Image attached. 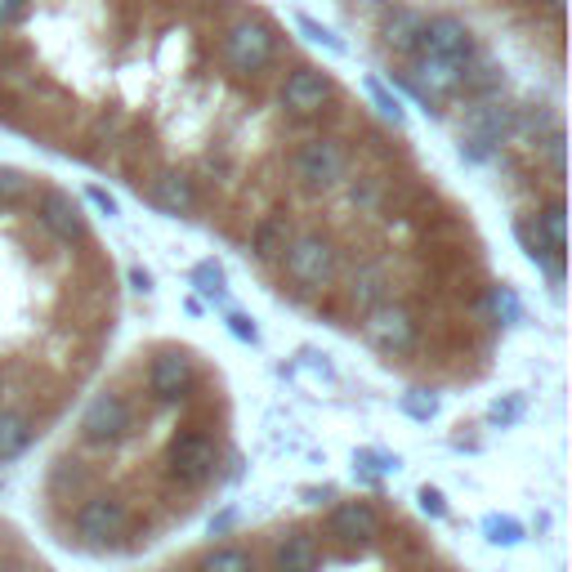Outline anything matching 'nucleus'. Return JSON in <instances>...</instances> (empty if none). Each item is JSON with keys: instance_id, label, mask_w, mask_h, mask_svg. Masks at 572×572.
I'll use <instances>...</instances> for the list:
<instances>
[{"instance_id": "4", "label": "nucleus", "mask_w": 572, "mask_h": 572, "mask_svg": "<svg viewBox=\"0 0 572 572\" xmlns=\"http://www.w3.org/2000/svg\"><path fill=\"white\" fill-rule=\"evenodd\" d=\"M85 447H99V452H117L126 438H135V407H130L126 394L117 389H103L85 403L81 425H76Z\"/></svg>"}, {"instance_id": "23", "label": "nucleus", "mask_w": 572, "mask_h": 572, "mask_svg": "<svg viewBox=\"0 0 572 572\" xmlns=\"http://www.w3.org/2000/svg\"><path fill=\"white\" fill-rule=\"evenodd\" d=\"M0 572H45V564L27 546H18L9 532H0Z\"/></svg>"}, {"instance_id": "10", "label": "nucleus", "mask_w": 572, "mask_h": 572, "mask_svg": "<svg viewBox=\"0 0 572 572\" xmlns=\"http://www.w3.org/2000/svg\"><path fill=\"white\" fill-rule=\"evenodd\" d=\"M36 219H41V228H50L59 242H85V215H81V206H76V197L63 193V188H41V193H36Z\"/></svg>"}, {"instance_id": "21", "label": "nucleus", "mask_w": 572, "mask_h": 572, "mask_svg": "<svg viewBox=\"0 0 572 572\" xmlns=\"http://www.w3.org/2000/svg\"><path fill=\"white\" fill-rule=\"evenodd\" d=\"M483 309H488L492 322H501V327H519L523 322V300H519V291H514L510 282L488 286V304H483Z\"/></svg>"}, {"instance_id": "28", "label": "nucleus", "mask_w": 572, "mask_h": 572, "mask_svg": "<svg viewBox=\"0 0 572 572\" xmlns=\"http://www.w3.org/2000/svg\"><path fill=\"white\" fill-rule=\"evenodd\" d=\"M537 152H541V161H546V166L550 170H555V179H564V152H568V139H564V130H550V135L546 139H537Z\"/></svg>"}, {"instance_id": "27", "label": "nucleus", "mask_w": 572, "mask_h": 572, "mask_svg": "<svg viewBox=\"0 0 572 572\" xmlns=\"http://www.w3.org/2000/svg\"><path fill=\"white\" fill-rule=\"evenodd\" d=\"M295 27H300V32H304V36H309V41H313V45H327V50H331V54H345V50H349V45H345V41H340V36H336V32H331V27H322V23H318V18H309V14H295Z\"/></svg>"}, {"instance_id": "34", "label": "nucleus", "mask_w": 572, "mask_h": 572, "mask_svg": "<svg viewBox=\"0 0 572 572\" xmlns=\"http://www.w3.org/2000/svg\"><path fill=\"white\" fill-rule=\"evenodd\" d=\"M32 9V0H0V27H9V23H18V18Z\"/></svg>"}, {"instance_id": "20", "label": "nucleus", "mask_w": 572, "mask_h": 572, "mask_svg": "<svg viewBox=\"0 0 572 572\" xmlns=\"http://www.w3.org/2000/svg\"><path fill=\"white\" fill-rule=\"evenodd\" d=\"M514 237H519V246H523V255H528L537 269H550V264H559L564 255L555 251V246L546 242V233L537 228V219L532 215H523V219H514Z\"/></svg>"}, {"instance_id": "37", "label": "nucleus", "mask_w": 572, "mask_h": 572, "mask_svg": "<svg viewBox=\"0 0 572 572\" xmlns=\"http://www.w3.org/2000/svg\"><path fill=\"white\" fill-rule=\"evenodd\" d=\"M130 286H135V291H152V273L135 264V269H130Z\"/></svg>"}, {"instance_id": "14", "label": "nucleus", "mask_w": 572, "mask_h": 572, "mask_svg": "<svg viewBox=\"0 0 572 572\" xmlns=\"http://www.w3.org/2000/svg\"><path fill=\"white\" fill-rule=\"evenodd\" d=\"M148 197L166 215H193L197 211V179L184 170H157L148 179Z\"/></svg>"}, {"instance_id": "24", "label": "nucleus", "mask_w": 572, "mask_h": 572, "mask_svg": "<svg viewBox=\"0 0 572 572\" xmlns=\"http://www.w3.org/2000/svg\"><path fill=\"white\" fill-rule=\"evenodd\" d=\"M362 90H367V99L376 103V112H380V117H389V121H394V126H403V103H398L394 94L385 90V81H376V76H367V81H362Z\"/></svg>"}, {"instance_id": "26", "label": "nucleus", "mask_w": 572, "mask_h": 572, "mask_svg": "<svg viewBox=\"0 0 572 572\" xmlns=\"http://www.w3.org/2000/svg\"><path fill=\"white\" fill-rule=\"evenodd\" d=\"M380 197H385V179H376V175H362L349 184V202H354L358 211H376Z\"/></svg>"}, {"instance_id": "29", "label": "nucleus", "mask_w": 572, "mask_h": 572, "mask_svg": "<svg viewBox=\"0 0 572 572\" xmlns=\"http://www.w3.org/2000/svg\"><path fill=\"white\" fill-rule=\"evenodd\" d=\"M398 407H403L412 421H434L438 416V398L429 394V389H407V394L398 398Z\"/></svg>"}, {"instance_id": "22", "label": "nucleus", "mask_w": 572, "mask_h": 572, "mask_svg": "<svg viewBox=\"0 0 572 572\" xmlns=\"http://www.w3.org/2000/svg\"><path fill=\"white\" fill-rule=\"evenodd\" d=\"M532 219H537V228L546 233V242L564 255V246H568V206H564V197H550Z\"/></svg>"}, {"instance_id": "1", "label": "nucleus", "mask_w": 572, "mask_h": 572, "mask_svg": "<svg viewBox=\"0 0 572 572\" xmlns=\"http://www.w3.org/2000/svg\"><path fill=\"white\" fill-rule=\"evenodd\" d=\"M331 537H336V546H331V555L313 572H447L434 559L429 541L416 537L403 523H389L380 537H367V541H349L340 532H331ZM179 572H188V568H179ZM255 572H286V568L273 564V550H260Z\"/></svg>"}, {"instance_id": "32", "label": "nucleus", "mask_w": 572, "mask_h": 572, "mask_svg": "<svg viewBox=\"0 0 572 572\" xmlns=\"http://www.w3.org/2000/svg\"><path fill=\"white\" fill-rule=\"evenodd\" d=\"M523 416V394H505V398H497V403L488 407V421L492 425H514Z\"/></svg>"}, {"instance_id": "3", "label": "nucleus", "mask_w": 572, "mask_h": 572, "mask_svg": "<svg viewBox=\"0 0 572 572\" xmlns=\"http://www.w3.org/2000/svg\"><path fill=\"white\" fill-rule=\"evenodd\" d=\"M278 264L300 291H327L340 278V246L322 233H295Z\"/></svg>"}, {"instance_id": "35", "label": "nucleus", "mask_w": 572, "mask_h": 572, "mask_svg": "<svg viewBox=\"0 0 572 572\" xmlns=\"http://www.w3.org/2000/svg\"><path fill=\"white\" fill-rule=\"evenodd\" d=\"M85 197H90V202H94V206H99V211H103V215H108V219H112V215H117V197H108V193H103V188H99V184H90V188H85Z\"/></svg>"}, {"instance_id": "5", "label": "nucleus", "mask_w": 572, "mask_h": 572, "mask_svg": "<svg viewBox=\"0 0 572 572\" xmlns=\"http://www.w3.org/2000/svg\"><path fill=\"white\" fill-rule=\"evenodd\" d=\"M219 54H224V63L233 72L242 76H255L264 72L273 59H278V32H273L264 18H237V23L224 27V36H219Z\"/></svg>"}, {"instance_id": "6", "label": "nucleus", "mask_w": 572, "mask_h": 572, "mask_svg": "<svg viewBox=\"0 0 572 572\" xmlns=\"http://www.w3.org/2000/svg\"><path fill=\"white\" fill-rule=\"evenodd\" d=\"M291 175L300 179L309 193H331L349 179V152L336 139H309L295 148L291 157Z\"/></svg>"}, {"instance_id": "36", "label": "nucleus", "mask_w": 572, "mask_h": 572, "mask_svg": "<svg viewBox=\"0 0 572 572\" xmlns=\"http://www.w3.org/2000/svg\"><path fill=\"white\" fill-rule=\"evenodd\" d=\"M421 510H425V514H434V519H438V514H443V510H447V505H443V492L425 488V492H421Z\"/></svg>"}, {"instance_id": "8", "label": "nucleus", "mask_w": 572, "mask_h": 572, "mask_svg": "<svg viewBox=\"0 0 572 572\" xmlns=\"http://www.w3.org/2000/svg\"><path fill=\"white\" fill-rule=\"evenodd\" d=\"M197 389V362L184 349H161L148 367V394L157 403H184Z\"/></svg>"}, {"instance_id": "15", "label": "nucleus", "mask_w": 572, "mask_h": 572, "mask_svg": "<svg viewBox=\"0 0 572 572\" xmlns=\"http://www.w3.org/2000/svg\"><path fill=\"white\" fill-rule=\"evenodd\" d=\"M394 295V278H389V264L385 260H362L354 273H349V304L358 313H371L380 304H389Z\"/></svg>"}, {"instance_id": "7", "label": "nucleus", "mask_w": 572, "mask_h": 572, "mask_svg": "<svg viewBox=\"0 0 572 572\" xmlns=\"http://www.w3.org/2000/svg\"><path fill=\"white\" fill-rule=\"evenodd\" d=\"M362 331H367V340L380 349V354L389 358H403L412 354L416 345H421V322H416L412 309H403V304H380V309L367 313V322H362Z\"/></svg>"}, {"instance_id": "2", "label": "nucleus", "mask_w": 572, "mask_h": 572, "mask_svg": "<svg viewBox=\"0 0 572 572\" xmlns=\"http://www.w3.org/2000/svg\"><path fill=\"white\" fill-rule=\"evenodd\" d=\"M219 465H224V452L206 429H184L166 443V483L179 497H197L202 488H211L219 479Z\"/></svg>"}, {"instance_id": "30", "label": "nucleus", "mask_w": 572, "mask_h": 572, "mask_svg": "<svg viewBox=\"0 0 572 572\" xmlns=\"http://www.w3.org/2000/svg\"><path fill=\"white\" fill-rule=\"evenodd\" d=\"M224 327H228V336L233 340H242V345H260V327H255V318L251 313H224Z\"/></svg>"}, {"instance_id": "9", "label": "nucleus", "mask_w": 572, "mask_h": 572, "mask_svg": "<svg viewBox=\"0 0 572 572\" xmlns=\"http://www.w3.org/2000/svg\"><path fill=\"white\" fill-rule=\"evenodd\" d=\"M425 50L443 54L452 63H470L479 54V36H474V27L461 14H434L425 18Z\"/></svg>"}, {"instance_id": "18", "label": "nucleus", "mask_w": 572, "mask_h": 572, "mask_svg": "<svg viewBox=\"0 0 572 572\" xmlns=\"http://www.w3.org/2000/svg\"><path fill=\"white\" fill-rule=\"evenodd\" d=\"M291 237H295V233H291V219H286V215H264L260 224L251 228V251H255V260H260V264H278Z\"/></svg>"}, {"instance_id": "16", "label": "nucleus", "mask_w": 572, "mask_h": 572, "mask_svg": "<svg viewBox=\"0 0 572 572\" xmlns=\"http://www.w3.org/2000/svg\"><path fill=\"white\" fill-rule=\"evenodd\" d=\"M514 112L519 108H510V103H497V99H479L470 108V117H465V135H479V139H488V143H501L514 135Z\"/></svg>"}, {"instance_id": "12", "label": "nucleus", "mask_w": 572, "mask_h": 572, "mask_svg": "<svg viewBox=\"0 0 572 572\" xmlns=\"http://www.w3.org/2000/svg\"><path fill=\"white\" fill-rule=\"evenodd\" d=\"M380 41H385L389 54L416 59L425 50V14L412 5H389L385 18H380Z\"/></svg>"}, {"instance_id": "13", "label": "nucleus", "mask_w": 572, "mask_h": 572, "mask_svg": "<svg viewBox=\"0 0 572 572\" xmlns=\"http://www.w3.org/2000/svg\"><path fill=\"white\" fill-rule=\"evenodd\" d=\"M412 76L416 85L429 94V99H452V94H461V76H465V63H452V59H443V54H429L421 50L412 59Z\"/></svg>"}, {"instance_id": "25", "label": "nucleus", "mask_w": 572, "mask_h": 572, "mask_svg": "<svg viewBox=\"0 0 572 572\" xmlns=\"http://www.w3.org/2000/svg\"><path fill=\"white\" fill-rule=\"evenodd\" d=\"M188 282H193L202 295H211V300H219V295H224V282H228V278H224V269H219L215 260H202V264H193Z\"/></svg>"}, {"instance_id": "33", "label": "nucleus", "mask_w": 572, "mask_h": 572, "mask_svg": "<svg viewBox=\"0 0 572 572\" xmlns=\"http://www.w3.org/2000/svg\"><path fill=\"white\" fill-rule=\"evenodd\" d=\"M461 157L470 161V166H483V161L497 157V143L479 139V135H461Z\"/></svg>"}, {"instance_id": "11", "label": "nucleus", "mask_w": 572, "mask_h": 572, "mask_svg": "<svg viewBox=\"0 0 572 572\" xmlns=\"http://www.w3.org/2000/svg\"><path fill=\"white\" fill-rule=\"evenodd\" d=\"M331 103V76L318 68H295L282 81V108L295 117H318Z\"/></svg>"}, {"instance_id": "17", "label": "nucleus", "mask_w": 572, "mask_h": 572, "mask_svg": "<svg viewBox=\"0 0 572 572\" xmlns=\"http://www.w3.org/2000/svg\"><path fill=\"white\" fill-rule=\"evenodd\" d=\"M36 438V416L23 407H0V465L23 456Z\"/></svg>"}, {"instance_id": "19", "label": "nucleus", "mask_w": 572, "mask_h": 572, "mask_svg": "<svg viewBox=\"0 0 572 572\" xmlns=\"http://www.w3.org/2000/svg\"><path fill=\"white\" fill-rule=\"evenodd\" d=\"M505 85V68L497 59H488V54H474L470 63H465V76H461V90L470 94V99H492Z\"/></svg>"}, {"instance_id": "31", "label": "nucleus", "mask_w": 572, "mask_h": 572, "mask_svg": "<svg viewBox=\"0 0 572 572\" xmlns=\"http://www.w3.org/2000/svg\"><path fill=\"white\" fill-rule=\"evenodd\" d=\"M32 193V179L23 175V170H0V202H18V197Z\"/></svg>"}]
</instances>
